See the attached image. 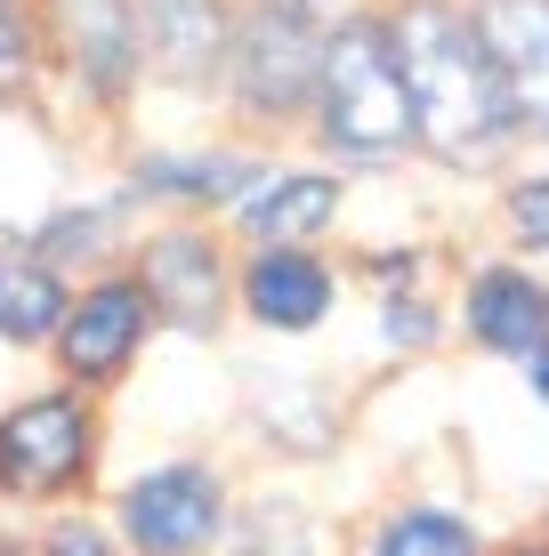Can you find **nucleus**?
Here are the masks:
<instances>
[{"label": "nucleus", "mask_w": 549, "mask_h": 556, "mask_svg": "<svg viewBox=\"0 0 549 556\" xmlns=\"http://www.w3.org/2000/svg\"><path fill=\"white\" fill-rule=\"evenodd\" d=\"M396 56L412 81V122L445 162H485L509 138V105L494 81V56L477 41V16L445 9V0H412L396 16Z\"/></svg>", "instance_id": "f257e3e1"}, {"label": "nucleus", "mask_w": 549, "mask_h": 556, "mask_svg": "<svg viewBox=\"0 0 549 556\" xmlns=\"http://www.w3.org/2000/svg\"><path fill=\"white\" fill-rule=\"evenodd\" d=\"M315 113H324V146L348 153V162H388V153H404L421 138L404 56H396V25H339L332 33Z\"/></svg>", "instance_id": "f03ea898"}, {"label": "nucleus", "mask_w": 549, "mask_h": 556, "mask_svg": "<svg viewBox=\"0 0 549 556\" xmlns=\"http://www.w3.org/2000/svg\"><path fill=\"white\" fill-rule=\"evenodd\" d=\"M324 49H332V16L324 0H259L242 16L226 73H235V98L251 113H291L315 98L324 81Z\"/></svg>", "instance_id": "7ed1b4c3"}, {"label": "nucleus", "mask_w": 549, "mask_h": 556, "mask_svg": "<svg viewBox=\"0 0 549 556\" xmlns=\"http://www.w3.org/2000/svg\"><path fill=\"white\" fill-rule=\"evenodd\" d=\"M89 468V412L73 395H41V404L0 419V492L49 501Z\"/></svg>", "instance_id": "20e7f679"}, {"label": "nucleus", "mask_w": 549, "mask_h": 556, "mask_svg": "<svg viewBox=\"0 0 549 556\" xmlns=\"http://www.w3.org/2000/svg\"><path fill=\"white\" fill-rule=\"evenodd\" d=\"M477 41L494 56V81L509 105V129L549 138V0H485Z\"/></svg>", "instance_id": "39448f33"}, {"label": "nucleus", "mask_w": 549, "mask_h": 556, "mask_svg": "<svg viewBox=\"0 0 549 556\" xmlns=\"http://www.w3.org/2000/svg\"><path fill=\"white\" fill-rule=\"evenodd\" d=\"M122 532L146 556H195L219 532V476L211 468H154L122 492Z\"/></svg>", "instance_id": "423d86ee"}, {"label": "nucleus", "mask_w": 549, "mask_h": 556, "mask_svg": "<svg viewBox=\"0 0 549 556\" xmlns=\"http://www.w3.org/2000/svg\"><path fill=\"white\" fill-rule=\"evenodd\" d=\"M138 41H146L162 81H178V89L211 81L226 65V49H235L226 0H138Z\"/></svg>", "instance_id": "0eeeda50"}, {"label": "nucleus", "mask_w": 549, "mask_h": 556, "mask_svg": "<svg viewBox=\"0 0 549 556\" xmlns=\"http://www.w3.org/2000/svg\"><path fill=\"white\" fill-rule=\"evenodd\" d=\"M146 315H154L146 282H98V291L73 306V323L57 331V355H65V371H73V379H113L129 355H138Z\"/></svg>", "instance_id": "6e6552de"}, {"label": "nucleus", "mask_w": 549, "mask_h": 556, "mask_svg": "<svg viewBox=\"0 0 549 556\" xmlns=\"http://www.w3.org/2000/svg\"><path fill=\"white\" fill-rule=\"evenodd\" d=\"M57 33L98 98H122L138 81V0H57Z\"/></svg>", "instance_id": "1a4fd4ad"}, {"label": "nucleus", "mask_w": 549, "mask_h": 556, "mask_svg": "<svg viewBox=\"0 0 549 556\" xmlns=\"http://www.w3.org/2000/svg\"><path fill=\"white\" fill-rule=\"evenodd\" d=\"M469 331H477L494 355L534 363L549 348V291L534 275H517V266H494V275L469 282Z\"/></svg>", "instance_id": "9d476101"}, {"label": "nucleus", "mask_w": 549, "mask_h": 556, "mask_svg": "<svg viewBox=\"0 0 549 556\" xmlns=\"http://www.w3.org/2000/svg\"><path fill=\"white\" fill-rule=\"evenodd\" d=\"M146 299H154L178 331H211L219 323V251L202 235L146 242Z\"/></svg>", "instance_id": "9b49d317"}, {"label": "nucleus", "mask_w": 549, "mask_h": 556, "mask_svg": "<svg viewBox=\"0 0 549 556\" xmlns=\"http://www.w3.org/2000/svg\"><path fill=\"white\" fill-rule=\"evenodd\" d=\"M242 299H251V315L267 323V331H315V323L332 315V275H324L308 251L275 242L267 258H251V275H242Z\"/></svg>", "instance_id": "f8f14e48"}, {"label": "nucleus", "mask_w": 549, "mask_h": 556, "mask_svg": "<svg viewBox=\"0 0 549 556\" xmlns=\"http://www.w3.org/2000/svg\"><path fill=\"white\" fill-rule=\"evenodd\" d=\"M332 210H339V186L315 178V169H291V178H267L242 194V226L267 242H299L315 226H332Z\"/></svg>", "instance_id": "ddd939ff"}, {"label": "nucleus", "mask_w": 549, "mask_h": 556, "mask_svg": "<svg viewBox=\"0 0 549 556\" xmlns=\"http://www.w3.org/2000/svg\"><path fill=\"white\" fill-rule=\"evenodd\" d=\"M57 323H65V291L49 266L0 258V339H49Z\"/></svg>", "instance_id": "4468645a"}, {"label": "nucleus", "mask_w": 549, "mask_h": 556, "mask_svg": "<svg viewBox=\"0 0 549 556\" xmlns=\"http://www.w3.org/2000/svg\"><path fill=\"white\" fill-rule=\"evenodd\" d=\"M251 162H226V153H202V162H146L138 169V194L162 202H226V194H251Z\"/></svg>", "instance_id": "2eb2a0df"}, {"label": "nucleus", "mask_w": 549, "mask_h": 556, "mask_svg": "<svg viewBox=\"0 0 549 556\" xmlns=\"http://www.w3.org/2000/svg\"><path fill=\"white\" fill-rule=\"evenodd\" d=\"M372 556H477V532L445 508H404L372 532Z\"/></svg>", "instance_id": "dca6fc26"}, {"label": "nucleus", "mask_w": 549, "mask_h": 556, "mask_svg": "<svg viewBox=\"0 0 549 556\" xmlns=\"http://www.w3.org/2000/svg\"><path fill=\"white\" fill-rule=\"evenodd\" d=\"M509 226H517V242L549 251V178H525L517 194H509Z\"/></svg>", "instance_id": "f3484780"}, {"label": "nucleus", "mask_w": 549, "mask_h": 556, "mask_svg": "<svg viewBox=\"0 0 549 556\" xmlns=\"http://www.w3.org/2000/svg\"><path fill=\"white\" fill-rule=\"evenodd\" d=\"M25 81V25H16V0H0V89Z\"/></svg>", "instance_id": "a211bd4d"}, {"label": "nucleus", "mask_w": 549, "mask_h": 556, "mask_svg": "<svg viewBox=\"0 0 549 556\" xmlns=\"http://www.w3.org/2000/svg\"><path fill=\"white\" fill-rule=\"evenodd\" d=\"M388 339H396V348H421V339H428V306L421 299H396L388 306Z\"/></svg>", "instance_id": "6ab92c4d"}, {"label": "nucleus", "mask_w": 549, "mask_h": 556, "mask_svg": "<svg viewBox=\"0 0 549 556\" xmlns=\"http://www.w3.org/2000/svg\"><path fill=\"white\" fill-rule=\"evenodd\" d=\"M49 556H113V541H105V532H89V525H65L49 541Z\"/></svg>", "instance_id": "aec40b11"}, {"label": "nucleus", "mask_w": 549, "mask_h": 556, "mask_svg": "<svg viewBox=\"0 0 549 556\" xmlns=\"http://www.w3.org/2000/svg\"><path fill=\"white\" fill-rule=\"evenodd\" d=\"M534 388H541V404H549V348L534 355Z\"/></svg>", "instance_id": "412c9836"}, {"label": "nucleus", "mask_w": 549, "mask_h": 556, "mask_svg": "<svg viewBox=\"0 0 549 556\" xmlns=\"http://www.w3.org/2000/svg\"><path fill=\"white\" fill-rule=\"evenodd\" d=\"M517 556H549V548H517Z\"/></svg>", "instance_id": "4be33fe9"}]
</instances>
